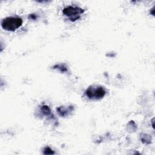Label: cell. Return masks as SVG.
Masks as SVG:
<instances>
[{
    "label": "cell",
    "instance_id": "cell-6",
    "mask_svg": "<svg viewBox=\"0 0 155 155\" xmlns=\"http://www.w3.org/2000/svg\"><path fill=\"white\" fill-rule=\"evenodd\" d=\"M54 67H55V69H58L60 70L61 71H63V72H65V71H66L67 70V68L63 64L56 65H55Z\"/></svg>",
    "mask_w": 155,
    "mask_h": 155
},
{
    "label": "cell",
    "instance_id": "cell-1",
    "mask_svg": "<svg viewBox=\"0 0 155 155\" xmlns=\"http://www.w3.org/2000/svg\"><path fill=\"white\" fill-rule=\"evenodd\" d=\"M23 24V20L19 17H9L3 19L1 26L3 29L13 32L19 29Z\"/></svg>",
    "mask_w": 155,
    "mask_h": 155
},
{
    "label": "cell",
    "instance_id": "cell-5",
    "mask_svg": "<svg viewBox=\"0 0 155 155\" xmlns=\"http://www.w3.org/2000/svg\"><path fill=\"white\" fill-rule=\"evenodd\" d=\"M41 110L43 112V113L44 115H49L50 114V110L49 107L44 106L41 108Z\"/></svg>",
    "mask_w": 155,
    "mask_h": 155
},
{
    "label": "cell",
    "instance_id": "cell-2",
    "mask_svg": "<svg viewBox=\"0 0 155 155\" xmlns=\"http://www.w3.org/2000/svg\"><path fill=\"white\" fill-rule=\"evenodd\" d=\"M63 12L71 21L74 22L80 18L81 15L84 13V10L80 7L69 6L63 9Z\"/></svg>",
    "mask_w": 155,
    "mask_h": 155
},
{
    "label": "cell",
    "instance_id": "cell-3",
    "mask_svg": "<svg viewBox=\"0 0 155 155\" xmlns=\"http://www.w3.org/2000/svg\"><path fill=\"white\" fill-rule=\"evenodd\" d=\"M106 94V90L101 86L89 87L86 91V96L90 100H101L104 97Z\"/></svg>",
    "mask_w": 155,
    "mask_h": 155
},
{
    "label": "cell",
    "instance_id": "cell-7",
    "mask_svg": "<svg viewBox=\"0 0 155 155\" xmlns=\"http://www.w3.org/2000/svg\"><path fill=\"white\" fill-rule=\"evenodd\" d=\"M44 153L45 154H54V152L51 150L50 147H45L44 148Z\"/></svg>",
    "mask_w": 155,
    "mask_h": 155
},
{
    "label": "cell",
    "instance_id": "cell-4",
    "mask_svg": "<svg viewBox=\"0 0 155 155\" xmlns=\"http://www.w3.org/2000/svg\"><path fill=\"white\" fill-rule=\"evenodd\" d=\"M57 110L58 113H59V114L61 116H64L65 115H69V113L73 110V108L71 107H69V108H64L63 107H61L58 108Z\"/></svg>",
    "mask_w": 155,
    "mask_h": 155
}]
</instances>
